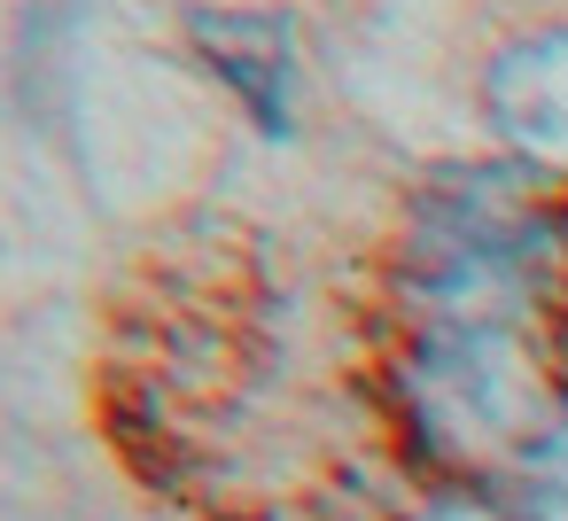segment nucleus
Returning <instances> with one entry per match:
<instances>
[{"mask_svg":"<svg viewBox=\"0 0 568 521\" xmlns=\"http://www.w3.org/2000/svg\"><path fill=\"white\" fill-rule=\"evenodd\" d=\"M521 482V521H568V412L537 436V451L514 467Z\"/></svg>","mask_w":568,"mask_h":521,"instance_id":"3","label":"nucleus"},{"mask_svg":"<svg viewBox=\"0 0 568 521\" xmlns=\"http://www.w3.org/2000/svg\"><path fill=\"white\" fill-rule=\"evenodd\" d=\"M187 32H195V55L242 94L257 133L281 141L296 118V24L281 9H195Z\"/></svg>","mask_w":568,"mask_h":521,"instance_id":"2","label":"nucleus"},{"mask_svg":"<svg viewBox=\"0 0 568 521\" xmlns=\"http://www.w3.org/2000/svg\"><path fill=\"white\" fill-rule=\"evenodd\" d=\"M483 110L521 164L568 180V24L514 40L483 79Z\"/></svg>","mask_w":568,"mask_h":521,"instance_id":"1","label":"nucleus"}]
</instances>
